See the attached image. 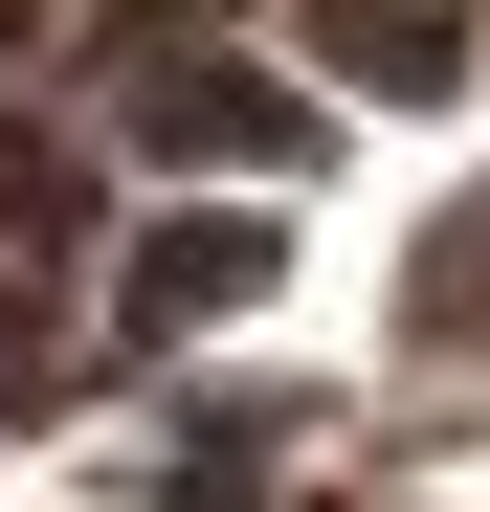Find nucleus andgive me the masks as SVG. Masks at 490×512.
I'll use <instances>...</instances> for the list:
<instances>
[{
    "instance_id": "obj_3",
    "label": "nucleus",
    "mask_w": 490,
    "mask_h": 512,
    "mask_svg": "<svg viewBox=\"0 0 490 512\" xmlns=\"http://www.w3.org/2000/svg\"><path fill=\"white\" fill-rule=\"evenodd\" d=\"M357 67H379V90H424V67H446V0H357Z\"/></svg>"
},
{
    "instance_id": "obj_2",
    "label": "nucleus",
    "mask_w": 490,
    "mask_h": 512,
    "mask_svg": "<svg viewBox=\"0 0 490 512\" xmlns=\"http://www.w3.org/2000/svg\"><path fill=\"white\" fill-rule=\"evenodd\" d=\"M245 290H268V223H156V245H134V312H156V334H223Z\"/></svg>"
},
{
    "instance_id": "obj_1",
    "label": "nucleus",
    "mask_w": 490,
    "mask_h": 512,
    "mask_svg": "<svg viewBox=\"0 0 490 512\" xmlns=\"http://www.w3.org/2000/svg\"><path fill=\"white\" fill-rule=\"evenodd\" d=\"M156 156H223V179H245V156H290V90H268V67H156V112H134Z\"/></svg>"
}]
</instances>
